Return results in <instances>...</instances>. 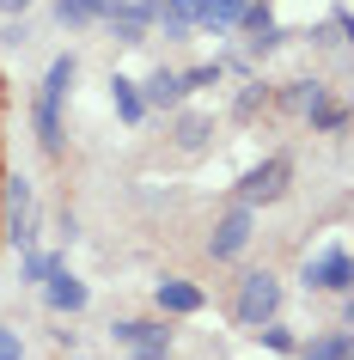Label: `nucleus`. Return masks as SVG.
<instances>
[{
    "mask_svg": "<svg viewBox=\"0 0 354 360\" xmlns=\"http://www.w3.org/2000/svg\"><path fill=\"white\" fill-rule=\"evenodd\" d=\"M257 330H263V342H269V348H275V354H293V348H299V342L287 336V330H281L275 318H269V323H257Z\"/></svg>",
    "mask_w": 354,
    "mask_h": 360,
    "instance_id": "obj_20",
    "label": "nucleus"
},
{
    "mask_svg": "<svg viewBox=\"0 0 354 360\" xmlns=\"http://www.w3.org/2000/svg\"><path fill=\"white\" fill-rule=\"evenodd\" d=\"M184 92H189V86H184V74H165V68H159V74H153L147 86H141V98H147V104H159V110H165V104H177Z\"/></svg>",
    "mask_w": 354,
    "mask_h": 360,
    "instance_id": "obj_15",
    "label": "nucleus"
},
{
    "mask_svg": "<svg viewBox=\"0 0 354 360\" xmlns=\"http://www.w3.org/2000/svg\"><path fill=\"white\" fill-rule=\"evenodd\" d=\"M342 37H348V13H330V25L317 31V43H330V49H336Z\"/></svg>",
    "mask_w": 354,
    "mask_h": 360,
    "instance_id": "obj_22",
    "label": "nucleus"
},
{
    "mask_svg": "<svg viewBox=\"0 0 354 360\" xmlns=\"http://www.w3.org/2000/svg\"><path fill=\"white\" fill-rule=\"evenodd\" d=\"M305 287H330V293H348V250H317V257H305V275H299Z\"/></svg>",
    "mask_w": 354,
    "mask_h": 360,
    "instance_id": "obj_7",
    "label": "nucleus"
},
{
    "mask_svg": "<svg viewBox=\"0 0 354 360\" xmlns=\"http://www.w3.org/2000/svg\"><path fill=\"white\" fill-rule=\"evenodd\" d=\"M43 300L56 305V311H86V281H74V275L56 263L49 275H43Z\"/></svg>",
    "mask_w": 354,
    "mask_h": 360,
    "instance_id": "obj_8",
    "label": "nucleus"
},
{
    "mask_svg": "<svg viewBox=\"0 0 354 360\" xmlns=\"http://www.w3.org/2000/svg\"><path fill=\"white\" fill-rule=\"evenodd\" d=\"M25 6H31V0H0V13H25Z\"/></svg>",
    "mask_w": 354,
    "mask_h": 360,
    "instance_id": "obj_26",
    "label": "nucleus"
},
{
    "mask_svg": "<svg viewBox=\"0 0 354 360\" xmlns=\"http://www.w3.org/2000/svg\"><path fill=\"white\" fill-rule=\"evenodd\" d=\"M110 336L122 342L134 360H165L171 354V330H165V323H153V318H122Z\"/></svg>",
    "mask_w": 354,
    "mask_h": 360,
    "instance_id": "obj_6",
    "label": "nucleus"
},
{
    "mask_svg": "<svg viewBox=\"0 0 354 360\" xmlns=\"http://www.w3.org/2000/svg\"><path fill=\"white\" fill-rule=\"evenodd\" d=\"M348 330H330V336H312V342H299V354L305 360H348Z\"/></svg>",
    "mask_w": 354,
    "mask_h": 360,
    "instance_id": "obj_16",
    "label": "nucleus"
},
{
    "mask_svg": "<svg viewBox=\"0 0 354 360\" xmlns=\"http://www.w3.org/2000/svg\"><path fill=\"white\" fill-rule=\"evenodd\" d=\"M232 311H239L244 330H257V323H269L281 311V281L269 275V269H251L239 281V300H232Z\"/></svg>",
    "mask_w": 354,
    "mask_h": 360,
    "instance_id": "obj_2",
    "label": "nucleus"
},
{
    "mask_svg": "<svg viewBox=\"0 0 354 360\" xmlns=\"http://www.w3.org/2000/svg\"><path fill=\"white\" fill-rule=\"evenodd\" d=\"M110 98H116V116H122V122H141V116H147V98H141L134 79L116 74V79H110Z\"/></svg>",
    "mask_w": 354,
    "mask_h": 360,
    "instance_id": "obj_14",
    "label": "nucleus"
},
{
    "mask_svg": "<svg viewBox=\"0 0 354 360\" xmlns=\"http://www.w3.org/2000/svg\"><path fill=\"white\" fill-rule=\"evenodd\" d=\"M263 98H269L263 86H244V92H239V116H257V104H263Z\"/></svg>",
    "mask_w": 354,
    "mask_h": 360,
    "instance_id": "obj_23",
    "label": "nucleus"
},
{
    "mask_svg": "<svg viewBox=\"0 0 354 360\" xmlns=\"http://www.w3.org/2000/svg\"><path fill=\"white\" fill-rule=\"evenodd\" d=\"M122 0H56V19L61 25H92V19H110Z\"/></svg>",
    "mask_w": 354,
    "mask_h": 360,
    "instance_id": "obj_12",
    "label": "nucleus"
},
{
    "mask_svg": "<svg viewBox=\"0 0 354 360\" xmlns=\"http://www.w3.org/2000/svg\"><path fill=\"white\" fill-rule=\"evenodd\" d=\"M6 238L19 250H37V195H31V177H6Z\"/></svg>",
    "mask_w": 354,
    "mask_h": 360,
    "instance_id": "obj_3",
    "label": "nucleus"
},
{
    "mask_svg": "<svg viewBox=\"0 0 354 360\" xmlns=\"http://www.w3.org/2000/svg\"><path fill=\"white\" fill-rule=\"evenodd\" d=\"M251 226H257V214L244 208H226L220 220H214V232H208V257L214 263H232V257H244V245H251Z\"/></svg>",
    "mask_w": 354,
    "mask_h": 360,
    "instance_id": "obj_4",
    "label": "nucleus"
},
{
    "mask_svg": "<svg viewBox=\"0 0 354 360\" xmlns=\"http://www.w3.org/2000/svg\"><path fill=\"white\" fill-rule=\"evenodd\" d=\"M74 74H80V61L56 56L49 74H43V86H37V141H43V153H61V98L74 92Z\"/></svg>",
    "mask_w": 354,
    "mask_h": 360,
    "instance_id": "obj_1",
    "label": "nucleus"
},
{
    "mask_svg": "<svg viewBox=\"0 0 354 360\" xmlns=\"http://www.w3.org/2000/svg\"><path fill=\"white\" fill-rule=\"evenodd\" d=\"M196 13H202V0H159V13H153V19H165V37L184 43L189 31H196Z\"/></svg>",
    "mask_w": 354,
    "mask_h": 360,
    "instance_id": "obj_11",
    "label": "nucleus"
},
{
    "mask_svg": "<svg viewBox=\"0 0 354 360\" xmlns=\"http://www.w3.org/2000/svg\"><path fill=\"white\" fill-rule=\"evenodd\" d=\"M305 122H312V129H324V134H342V129H348V110H342V104H330V98H317L312 110H305Z\"/></svg>",
    "mask_w": 354,
    "mask_h": 360,
    "instance_id": "obj_18",
    "label": "nucleus"
},
{
    "mask_svg": "<svg viewBox=\"0 0 354 360\" xmlns=\"http://www.w3.org/2000/svg\"><path fill=\"white\" fill-rule=\"evenodd\" d=\"M220 79V68H196V74H184V86H214Z\"/></svg>",
    "mask_w": 354,
    "mask_h": 360,
    "instance_id": "obj_25",
    "label": "nucleus"
},
{
    "mask_svg": "<svg viewBox=\"0 0 354 360\" xmlns=\"http://www.w3.org/2000/svg\"><path fill=\"white\" fill-rule=\"evenodd\" d=\"M56 269V257H43V250H25V281H43Z\"/></svg>",
    "mask_w": 354,
    "mask_h": 360,
    "instance_id": "obj_21",
    "label": "nucleus"
},
{
    "mask_svg": "<svg viewBox=\"0 0 354 360\" xmlns=\"http://www.w3.org/2000/svg\"><path fill=\"white\" fill-rule=\"evenodd\" d=\"M239 13H244V0H202L196 25H208V31L220 37V31H232V25H239Z\"/></svg>",
    "mask_w": 354,
    "mask_h": 360,
    "instance_id": "obj_13",
    "label": "nucleus"
},
{
    "mask_svg": "<svg viewBox=\"0 0 354 360\" xmlns=\"http://www.w3.org/2000/svg\"><path fill=\"white\" fill-rule=\"evenodd\" d=\"M239 25L251 31V49H275L281 43V31H275V13H269V0H244V13H239Z\"/></svg>",
    "mask_w": 354,
    "mask_h": 360,
    "instance_id": "obj_9",
    "label": "nucleus"
},
{
    "mask_svg": "<svg viewBox=\"0 0 354 360\" xmlns=\"http://www.w3.org/2000/svg\"><path fill=\"white\" fill-rule=\"evenodd\" d=\"M317 98H324V86H317V79H293V86L281 92V104H287V110H299V116H305V110H312V104H317Z\"/></svg>",
    "mask_w": 354,
    "mask_h": 360,
    "instance_id": "obj_19",
    "label": "nucleus"
},
{
    "mask_svg": "<svg viewBox=\"0 0 354 360\" xmlns=\"http://www.w3.org/2000/svg\"><path fill=\"white\" fill-rule=\"evenodd\" d=\"M0 360H25V342L13 330H0Z\"/></svg>",
    "mask_w": 354,
    "mask_h": 360,
    "instance_id": "obj_24",
    "label": "nucleus"
},
{
    "mask_svg": "<svg viewBox=\"0 0 354 360\" xmlns=\"http://www.w3.org/2000/svg\"><path fill=\"white\" fill-rule=\"evenodd\" d=\"M153 300H159V311H171V318H189V311H202V287H189V281L171 275V281H159Z\"/></svg>",
    "mask_w": 354,
    "mask_h": 360,
    "instance_id": "obj_10",
    "label": "nucleus"
},
{
    "mask_svg": "<svg viewBox=\"0 0 354 360\" xmlns=\"http://www.w3.org/2000/svg\"><path fill=\"white\" fill-rule=\"evenodd\" d=\"M287 177H293V165H287V159H263L257 171H244V184H239V202L244 208H263V202H281V195H287Z\"/></svg>",
    "mask_w": 354,
    "mask_h": 360,
    "instance_id": "obj_5",
    "label": "nucleus"
},
{
    "mask_svg": "<svg viewBox=\"0 0 354 360\" xmlns=\"http://www.w3.org/2000/svg\"><path fill=\"white\" fill-rule=\"evenodd\" d=\"M208 134H214V122H208L202 110H184V116H177V147H184V153H202Z\"/></svg>",
    "mask_w": 354,
    "mask_h": 360,
    "instance_id": "obj_17",
    "label": "nucleus"
}]
</instances>
